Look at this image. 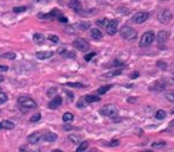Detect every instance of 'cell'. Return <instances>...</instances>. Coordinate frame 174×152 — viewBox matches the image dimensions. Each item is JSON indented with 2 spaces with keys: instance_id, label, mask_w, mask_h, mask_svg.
Instances as JSON below:
<instances>
[{
  "instance_id": "ffe728a7",
  "label": "cell",
  "mask_w": 174,
  "mask_h": 152,
  "mask_svg": "<svg viewBox=\"0 0 174 152\" xmlns=\"http://www.w3.org/2000/svg\"><path fill=\"white\" fill-rule=\"evenodd\" d=\"M62 119H63L64 122H70V121H72V120H74V114L70 113V112H66V113L63 114Z\"/></svg>"
},
{
  "instance_id": "8d00e7d4",
  "label": "cell",
  "mask_w": 174,
  "mask_h": 152,
  "mask_svg": "<svg viewBox=\"0 0 174 152\" xmlns=\"http://www.w3.org/2000/svg\"><path fill=\"white\" fill-rule=\"evenodd\" d=\"M58 20L62 23H66L68 22V18H66V17H63V16H59L58 17Z\"/></svg>"
},
{
  "instance_id": "4dcf8cb0",
  "label": "cell",
  "mask_w": 174,
  "mask_h": 152,
  "mask_svg": "<svg viewBox=\"0 0 174 152\" xmlns=\"http://www.w3.org/2000/svg\"><path fill=\"white\" fill-rule=\"evenodd\" d=\"M40 118H42V114L37 113V114H34V115H32L31 118H30V121H31V122H36V121H39Z\"/></svg>"
},
{
  "instance_id": "f1b7e54d",
  "label": "cell",
  "mask_w": 174,
  "mask_h": 152,
  "mask_svg": "<svg viewBox=\"0 0 174 152\" xmlns=\"http://www.w3.org/2000/svg\"><path fill=\"white\" fill-rule=\"evenodd\" d=\"M152 146H153L154 149H160V147L166 146V143H165V141H154L153 144H152Z\"/></svg>"
},
{
  "instance_id": "7bdbcfd3",
  "label": "cell",
  "mask_w": 174,
  "mask_h": 152,
  "mask_svg": "<svg viewBox=\"0 0 174 152\" xmlns=\"http://www.w3.org/2000/svg\"><path fill=\"white\" fill-rule=\"evenodd\" d=\"M1 128H3V125H1V122H0V130H1Z\"/></svg>"
},
{
  "instance_id": "f35d334b",
  "label": "cell",
  "mask_w": 174,
  "mask_h": 152,
  "mask_svg": "<svg viewBox=\"0 0 174 152\" xmlns=\"http://www.w3.org/2000/svg\"><path fill=\"white\" fill-rule=\"evenodd\" d=\"M139 75H140V74H139V71H134L132 75H130V77H132V79H136Z\"/></svg>"
},
{
  "instance_id": "d6a6232c",
  "label": "cell",
  "mask_w": 174,
  "mask_h": 152,
  "mask_svg": "<svg viewBox=\"0 0 174 152\" xmlns=\"http://www.w3.org/2000/svg\"><path fill=\"white\" fill-rule=\"evenodd\" d=\"M48 38H49V41L52 42V43H58V41H59L58 36H56V35H49Z\"/></svg>"
},
{
  "instance_id": "44dd1931",
  "label": "cell",
  "mask_w": 174,
  "mask_h": 152,
  "mask_svg": "<svg viewBox=\"0 0 174 152\" xmlns=\"http://www.w3.org/2000/svg\"><path fill=\"white\" fill-rule=\"evenodd\" d=\"M1 58H6V60H16L17 55L14 52H5V54L0 55Z\"/></svg>"
},
{
  "instance_id": "83f0119b",
  "label": "cell",
  "mask_w": 174,
  "mask_h": 152,
  "mask_svg": "<svg viewBox=\"0 0 174 152\" xmlns=\"http://www.w3.org/2000/svg\"><path fill=\"white\" fill-rule=\"evenodd\" d=\"M65 86H68V87H75V88H83L84 86L82 84V83H79V82H68Z\"/></svg>"
},
{
  "instance_id": "3957f363",
  "label": "cell",
  "mask_w": 174,
  "mask_h": 152,
  "mask_svg": "<svg viewBox=\"0 0 174 152\" xmlns=\"http://www.w3.org/2000/svg\"><path fill=\"white\" fill-rule=\"evenodd\" d=\"M120 35L126 41H134L137 37L136 31L134 29H132L130 26H122L121 30H120Z\"/></svg>"
},
{
  "instance_id": "e575fe53",
  "label": "cell",
  "mask_w": 174,
  "mask_h": 152,
  "mask_svg": "<svg viewBox=\"0 0 174 152\" xmlns=\"http://www.w3.org/2000/svg\"><path fill=\"white\" fill-rule=\"evenodd\" d=\"M94 56H96V52H90V54L85 55V56H84V60L87 61V62H89V61H91V58H92Z\"/></svg>"
},
{
  "instance_id": "cb8c5ba5",
  "label": "cell",
  "mask_w": 174,
  "mask_h": 152,
  "mask_svg": "<svg viewBox=\"0 0 174 152\" xmlns=\"http://www.w3.org/2000/svg\"><path fill=\"white\" fill-rule=\"evenodd\" d=\"M108 23H109V19H107V18H102V19H98V20L96 22V24L101 27H106L107 25H108Z\"/></svg>"
},
{
  "instance_id": "4fadbf2b",
  "label": "cell",
  "mask_w": 174,
  "mask_h": 152,
  "mask_svg": "<svg viewBox=\"0 0 174 152\" xmlns=\"http://www.w3.org/2000/svg\"><path fill=\"white\" fill-rule=\"evenodd\" d=\"M36 56H37L39 60H46V58H50L53 56L52 51H37L36 52Z\"/></svg>"
},
{
  "instance_id": "ba28073f",
  "label": "cell",
  "mask_w": 174,
  "mask_h": 152,
  "mask_svg": "<svg viewBox=\"0 0 174 152\" xmlns=\"http://www.w3.org/2000/svg\"><path fill=\"white\" fill-rule=\"evenodd\" d=\"M117 26H119V22H117L116 19H111V20H109L108 25L106 26L107 33L110 35V36H114V35L117 32Z\"/></svg>"
},
{
  "instance_id": "5b68a950",
  "label": "cell",
  "mask_w": 174,
  "mask_h": 152,
  "mask_svg": "<svg viewBox=\"0 0 174 152\" xmlns=\"http://www.w3.org/2000/svg\"><path fill=\"white\" fill-rule=\"evenodd\" d=\"M18 103L25 107V108H36L37 107V103L33 99L29 98V96H20L18 99Z\"/></svg>"
},
{
  "instance_id": "ee69618b",
  "label": "cell",
  "mask_w": 174,
  "mask_h": 152,
  "mask_svg": "<svg viewBox=\"0 0 174 152\" xmlns=\"http://www.w3.org/2000/svg\"><path fill=\"white\" fill-rule=\"evenodd\" d=\"M171 113H172V114H173V113H174V108H173V109H172V112H171Z\"/></svg>"
},
{
  "instance_id": "d4e9b609",
  "label": "cell",
  "mask_w": 174,
  "mask_h": 152,
  "mask_svg": "<svg viewBox=\"0 0 174 152\" xmlns=\"http://www.w3.org/2000/svg\"><path fill=\"white\" fill-rule=\"evenodd\" d=\"M69 140L72 141L74 144H79V141H81V137L75 136V134H70V136H69Z\"/></svg>"
},
{
  "instance_id": "7c38bea8",
  "label": "cell",
  "mask_w": 174,
  "mask_h": 152,
  "mask_svg": "<svg viewBox=\"0 0 174 152\" xmlns=\"http://www.w3.org/2000/svg\"><path fill=\"white\" fill-rule=\"evenodd\" d=\"M68 6L71 10H74L76 12H79L82 10V4H81L79 0H71V1H69Z\"/></svg>"
},
{
  "instance_id": "9c48e42d",
  "label": "cell",
  "mask_w": 174,
  "mask_h": 152,
  "mask_svg": "<svg viewBox=\"0 0 174 152\" xmlns=\"http://www.w3.org/2000/svg\"><path fill=\"white\" fill-rule=\"evenodd\" d=\"M62 102H63V99L61 98L59 95H57V96H55V98L49 102V105H48V107L50 109H56V108H58L61 105H62Z\"/></svg>"
},
{
  "instance_id": "f546056e",
  "label": "cell",
  "mask_w": 174,
  "mask_h": 152,
  "mask_svg": "<svg viewBox=\"0 0 174 152\" xmlns=\"http://www.w3.org/2000/svg\"><path fill=\"white\" fill-rule=\"evenodd\" d=\"M121 69H119V70H115V71H110V73H108V74H106V77H114V76H117L121 74Z\"/></svg>"
},
{
  "instance_id": "836d02e7",
  "label": "cell",
  "mask_w": 174,
  "mask_h": 152,
  "mask_svg": "<svg viewBox=\"0 0 174 152\" xmlns=\"http://www.w3.org/2000/svg\"><path fill=\"white\" fill-rule=\"evenodd\" d=\"M7 101V95H6L5 93H0V105H3V103H5Z\"/></svg>"
},
{
  "instance_id": "9a60e30c",
  "label": "cell",
  "mask_w": 174,
  "mask_h": 152,
  "mask_svg": "<svg viewBox=\"0 0 174 152\" xmlns=\"http://www.w3.org/2000/svg\"><path fill=\"white\" fill-rule=\"evenodd\" d=\"M90 36H91V38L96 39V41H100L101 38L103 37V33L101 32L98 29H91V31H90Z\"/></svg>"
},
{
  "instance_id": "2e32d148",
  "label": "cell",
  "mask_w": 174,
  "mask_h": 152,
  "mask_svg": "<svg viewBox=\"0 0 174 152\" xmlns=\"http://www.w3.org/2000/svg\"><path fill=\"white\" fill-rule=\"evenodd\" d=\"M44 41H45V38H44L42 33H34L33 35V42L36 44H43Z\"/></svg>"
},
{
  "instance_id": "1f68e13d",
  "label": "cell",
  "mask_w": 174,
  "mask_h": 152,
  "mask_svg": "<svg viewBox=\"0 0 174 152\" xmlns=\"http://www.w3.org/2000/svg\"><path fill=\"white\" fill-rule=\"evenodd\" d=\"M27 10L26 6H20V7H14L13 8V12H16V13H20V12H25Z\"/></svg>"
},
{
  "instance_id": "5bb4252c",
  "label": "cell",
  "mask_w": 174,
  "mask_h": 152,
  "mask_svg": "<svg viewBox=\"0 0 174 152\" xmlns=\"http://www.w3.org/2000/svg\"><path fill=\"white\" fill-rule=\"evenodd\" d=\"M43 139L45 141H49V143H53V141L57 140V134L53 132H46L43 137Z\"/></svg>"
},
{
  "instance_id": "7a4b0ae2",
  "label": "cell",
  "mask_w": 174,
  "mask_h": 152,
  "mask_svg": "<svg viewBox=\"0 0 174 152\" xmlns=\"http://www.w3.org/2000/svg\"><path fill=\"white\" fill-rule=\"evenodd\" d=\"M155 39V35H154L153 31H147L145 32L140 38V48H148L150 44L154 42Z\"/></svg>"
},
{
  "instance_id": "52a82bcc",
  "label": "cell",
  "mask_w": 174,
  "mask_h": 152,
  "mask_svg": "<svg viewBox=\"0 0 174 152\" xmlns=\"http://www.w3.org/2000/svg\"><path fill=\"white\" fill-rule=\"evenodd\" d=\"M148 18H149V14H148L147 12H137V13H135L133 16L132 20L135 24H142V23H145L147 20Z\"/></svg>"
},
{
  "instance_id": "8992f818",
  "label": "cell",
  "mask_w": 174,
  "mask_h": 152,
  "mask_svg": "<svg viewBox=\"0 0 174 152\" xmlns=\"http://www.w3.org/2000/svg\"><path fill=\"white\" fill-rule=\"evenodd\" d=\"M74 46L76 48V49H78L79 51H88L89 50V43L85 41V39H83V38H78V39H76L74 43Z\"/></svg>"
},
{
  "instance_id": "d590c367",
  "label": "cell",
  "mask_w": 174,
  "mask_h": 152,
  "mask_svg": "<svg viewBox=\"0 0 174 152\" xmlns=\"http://www.w3.org/2000/svg\"><path fill=\"white\" fill-rule=\"evenodd\" d=\"M8 70V67L7 65H3L0 64V73H5V71Z\"/></svg>"
},
{
  "instance_id": "6da1fadb",
  "label": "cell",
  "mask_w": 174,
  "mask_h": 152,
  "mask_svg": "<svg viewBox=\"0 0 174 152\" xmlns=\"http://www.w3.org/2000/svg\"><path fill=\"white\" fill-rule=\"evenodd\" d=\"M120 113V109L115 105H106L100 109V114L103 117H109V118H114L117 117Z\"/></svg>"
},
{
  "instance_id": "4316f807",
  "label": "cell",
  "mask_w": 174,
  "mask_h": 152,
  "mask_svg": "<svg viewBox=\"0 0 174 152\" xmlns=\"http://www.w3.org/2000/svg\"><path fill=\"white\" fill-rule=\"evenodd\" d=\"M110 88H111V86H103V87H101L97 89V93H98L100 95H103V94H106Z\"/></svg>"
},
{
  "instance_id": "30bf717a",
  "label": "cell",
  "mask_w": 174,
  "mask_h": 152,
  "mask_svg": "<svg viewBox=\"0 0 174 152\" xmlns=\"http://www.w3.org/2000/svg\"><path fill=\"white\" fill-rule=\"evenodd\" d=\"M168 37H169V33L167 32V31H160V32H158V36H156L158 44H160V45H164L165 42H167Z\"/></svg>"
},
{
  "instance_id": "74e56055",
  "label": "cell",
  "mask_w": 174,
  "mask_h": 152,
  "mask_svg": "<svg viewBox=\"0 0 174 152\" xmlns=\"http://www.w3.org/2000/svg\"><path fill=\"white\" fill-rule=\"evenodd\" d=\"M119 144H120V141L117 140V139H114V140L110 143V146H117Z\"/></svg>"
},
{
  "instance_id": "8fae6325",
  "label": "cell",
  "mask_w": 174,
  "mask_h": 152,
  "mask_svg": "<svg viewBox=\"0 0 174 152\" xmlns=\"http://www.w3.org/2000/svg\"><path fill=\"white\" fill-rule=\"evenodd\" d=\"M40 139H42V136H40V133H38V132H34V133H32V134H30V136L27 137V141H29L30 144H32V145L39 143Z\"/></svg>"
},
{
  "instance_id": "484cf974",
  "label": "cell",
  "mask_w": 174,
  "mask_h": 152,
  "mask_svg": "<svg viewBox=\"0 0 174 152\" xmlns=\"http://www.w3.org/2000/svg\"><path fill=\"white\" fill-rule=\"evenodd\" d=\"M76 26L78 27L79 30H87V29H89L90 27V23L88 22H84V23H78Z\"/></svg>"
},
{
  "instance_id": "d6986e66",
  "label": "cell",
  "mask_w": 174,
  "mask_h": 152,
  "mask_svg": "<svg viewBox=\"0 0 174 152\" xmlns=\"http://www.w3.org/2000/svg\"><path fill=\"white\" fill-rule=\"evenodd\" d=\"M166 117H167V113L165 112L164 109H159V111L155 112V118L158 120H164Z\"/></svg>"
},
{
  "instance_id": "603a6c76",
  "label": "cell",
  "mask_w": 174,
  "mask_h": 152,
  "mask_svg": "<svg viewBox=\"0 0 174 152\" xmlns=\"http://www.w3.org/2000/svg\"><path fill=\"white\" fill-rule=\"evenodd\" d=\"M165 98L171 102H174V90H167L165 93Z\"/></svg>"
},
{
  "instance_id": "7402d4cb",
  "label": "cell",
  "mask_w": 174,
  "mask_h": 152,
  "mask_svg": "<svg viewBox=\"0 0 174 152\" xmlns=\"http://www.w3.org/2000/svg\"><path fill=\"white\" fill-rule=\"evenodd\" d=\"M89 146V143L88 141H82V143H79V146L77 147V152H82V151H85L87 149Z\"/></svg>"
},
{
  "instance_id": "ab89813d",
  "label": "cell",
  "mask_w": 174,
  "mask_h": 152,
  "mask_svg": "<svg viewBox=\"0 0 174 152\" xmlns=\"http://www.w3.org/2000/svg\"><path fill=\"white\" fill-rule=\"evenodd\" d=\"M71 128H72V127H71V126H64V130H71Z\"/></svg>"
},
{
  "instance_id": "ac0fdd59",
  "label": "cell",
  "mask_w": 174,
  "mask_h": 152,
  "mask_svg": "<svg viewBox=\"0 0 174 152\" xmlns=\"http://www.w3.org/2000/svg\"><path fill=\"white\" fill-rule=\"evenodd\" d=\"M1 125H3V128H6V130H13L14 128V124L12 121H10V120L1 121Z\"/></svg>"
},
{
  "instance_id": "b9f144b4",
  "label": "cell",
  "mask_w": 174,
  "mask_h": 152,
  "mask_svg": "<svg viewBox=\"0 0 174 152\" xmlns=\"http://www.w3.org/2000/svg\"><path fill=\"white\" fill-rule=\"evenodd\" d=\"M171 126H174V120L173 121H171Z\"/></svg>"
},
{
  "instance_id": "60d3db41",
  "label": "cell",
  "mask_w": 174,
  "mask_h": 152,
  "mask_svg": "<svg viewBox=\"0 0 174 152\" xmlns=\"http://www.w3.org/2000/svg\"><path fill=\"white\" fill-rule=\"evenodd\" d=\"M3 81H4V76L0 75V82H3Z\"/></svg>"
},
{
  "instance_id": "f6af8a7d",
  "label": "cell",
  "mask_w": 174,
  "mask_h": 152,
  "mask_svg": "<svg viewBox=\"0 0 174 152\" xmlns=\"http://www.w3.org/2000/svg\"><path fill=\"white\" fill-rule=\"evenodd\" d=\"M173 81H174V79H173Z\"/></svg>"
},
{
  "instance_id": "277c9868",
  "label": "cell",
  "mask_w": 174,
  "mask_h": 152,
  "mask_svg": "<svg viewBox=\"0 0 174 152\" xmlns=\"http://www.w3.org/2000/svg\"><path fill=\"white\" fill-rule=\"evenodd\" d=\"M173 19V14H172V12L171 10L168 8H165V10H161V11L159 12L158 14V20L161 24H164V25H167L171 23V20Z\"/></svg>"
},
{
  "instance_id": "e0dca14e",
  "label": "cell",
  "mask_w": 174,
  "mask_h": 152,
  "mask_svg": "<svg viewBox=\"0 0 174 152\" xmlns=\"http://www.w3.org/2000/svg\"><path fill=\"white\" fill-rule=\"evenodd\" d=\"M84 100L87 103L97 102V101H100V96H97V95H87L84 98Z\"/></svg>"
}]
</instances>
